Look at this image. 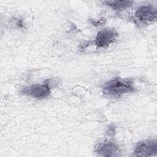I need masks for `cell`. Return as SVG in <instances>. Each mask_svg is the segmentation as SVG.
<instances>
[{
	"mask_svg": "<svg viewBox=\"0 0 157 157\" xmlns=\"http://www.w3.org/2000/svg\"><path fill=\"white\" fill-rule=\"evenodd\" d=\"M96 152L101 156H118L120 155V148L117 144L114 142L107 141L103 142L96 148Z\"/></svg>",
	"mask_w": 157,
	"mask_h": 157,
	"instance_id": "6",
	"label": "cell"
},
{
	"mask_svg": "<svg viewBox=\"0 0 157 157\" xmlns=\"http://www.w3.org/2000/svg\"><path fill=\"white\" fill-rule=\"evenodd\" d=\"M135 16L136 19L141 23L153 22L156 18V10L151 5L141 6L137 9Z\"/></svg>",
	"mask_w": 157,
	"mask_h": 157,
	"instance_id": "5",
	"label": "cell"
},
{
	"mask_svg": "<svg viewBox=\"0 0 157 157\" xmlns=\"http://www.w3.org/2000/svg\"><path fill=\"white\" fill-rule=\"evenodd\" d=\"M134 91L133 80L129 78H114L105 83L102 88L103 96L109 99H118L124 94Z\"/></svg>",
	"mask_w": 157,
	"mask_h": 157,
	"instance_id": "1",
	"label": "cell"
},
{
	"mask_svg": "<svg viewBox=\"0 0 157 157\" xmlns=\"http://www.w3.org/2000/svg\"><path fill=\"white\" fill-rule=\"evenodd\" d=\"M104 3H105L106 5L110 6L114 10H123L124 9H126L130 6H131L133 4V2L131 1H104Z\"/></svg>",
	"mask_w": 157,
	"mask_h": 157,
	"instance_id": "7",
	"label": "cell"
},
{
	"mask_svg": "<svg viewBox=\"0 0 157 157\" xmlns=\"http://www.w3.org/2000/svg\"><path fill=\"white\" fill-rule=\"evenodd\" d=\"M50 86L48 80L44 83H35L22 88L20 93L36 99H44L50 93Z\"/></svg>",
	"mask_w": 157,
	"mask_h": 157,
	"instance_id": "2",
	"label": "cell"
},
{
	"mask_svg": "<svg viewBox=\"0 0 157 157\" xmlns=\"http://www.w3.org/2000/svg\"><path fill=\"white\" fill-rule=\"evenodd\" d=\"M117 36L118 33L115 29L105 28L98 33L94 42L98 47H106L113 43Z\"/></svg>",
	"mask_w": 157,
	"mask_h": 157,
	"instance_id": "3",
	"label": "cell"
},
{
	"mask_svg": "<svg viewBox=\"0 0 157 157\" xmlns=\"http://www.w3.org/2000/svg\"><path fill=\"white\" fill-rule=\"evenodd\" d=\"M157 153V141L154 140H146L139 142L134 151L135 156H151Z\"/></svg>",
	"mask_w": 157,
	"mask_h": 157,
	"instance_id": "4",
	"label": "cell"
}]
</instances>
